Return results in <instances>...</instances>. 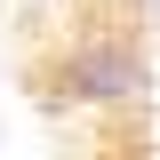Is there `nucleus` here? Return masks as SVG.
<instances>
[{
    "label": "nucleus",
    "mask_w": 160,
    "mask_h": 160,
    "mask_svg": "<svg viewBox=\"0 0 160 160\" xmlns=\"http://www.w3.org/2000/svg\"><path fill=\"white\" fill-rule=\"evenodd\" d=\"M56 96L64 104H88V112H120V104L144 96V48L120 24H88V32L64 40L56 56Z\"/></svg>",
    "instance_id": "1"
}]
</instances>
